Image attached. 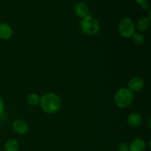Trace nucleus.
Masks as SVG:
<instances>
[{
    "instance_id": "39448f33",
    "label": "nucleus",
    "mask_w": 151,
    "mask_h": 151,
    "mask_svg": "<svg viewBox=\"0 0 151 151\" xmlns=\"http://www.w3.org/2000/svg\"><path fill=\"white\" fill-rule=\"evenodd\" d=\"M13 131L19 135H25L29 131V125L24 119H16L13 123Z\"/></svg>"
},
{
    "instance_id": "a211bd4d",
    "label": "nucleus",
    "mask_w": 151,
    "mask_h": 151,
    "mask_svg": "<svg viewBox=\"0 0 151 151\" xmlns=\"http://www.w3.org/2000/svg\"><path fill=\"white\" fill-rule=\"evenodd\" d=\"M134 1H135L137 3V4H140V5H141V4H143V3L147 1V0H134Z\"/></svg>"
},
{
    "instance_id": "20e7f679",
    "label": "nucleus",
    "mask_w": 151,
    "mask_h": 151,
    "mask_svg": "<svg viewBox=\"0 0 151 151\" xmlns=\"http://www.w3.org/2000/svg\"><path fill=\"white\" fill-rule=\"evenodd\" d=\"M119 32L124 38H132L136 32V25L134 20L128 17L123 18L119 24Z\"/></svg>"
},
{
    "instance_id": "4468645a",
    "label": "nucleus",
    "mask_w": 151,
    "mask_h": 151,
    "mask_svg": "<svg viewBox=\"0 0 151 151\" xmlns=\"http://www.w3.org/2000/svg\"><path fill=\"white\" fill-rule=\"evenodd\" d=\"M133 41L134 44H137V46H141L144 44L145 42V36L142 33L139 32H135L134 35L132 36Z\"/></svg>"
},
{
    "instance_id": "9b49d317",
    "label": "nucleus",
    "mask_w": 151,
    "mask_h": 151,
    "mask_svg": "<svg viewBox=\"0 0 151 151\" xmlns=\"http://www.w3.org/2000/svg\"><path fill=\"white\" fill-rule=\"evenodd\" d=\"M150 19L148 17H142L137 22L136 28L140 32H145L150 28Z\"/></svg>"
},
{
    "instance_id": "f03ea898",
    "label": "nucleus",
    "mask_w": 151,
    "mask_h": 151,
    "mask_svg": "<svg viewBox=\"0 0 151 151\" xmlns=\"http://www.w3.org/2000/svg\"><path fill=\"white\" fill-rule=\"evenodd\" d=\"M134 100V93L128 88H121L114 95V103L120 109H125L131 106Z\"/></svg>"
},
{
    "instance_id": "6e6552de",
    "label": "nucleus",
    "mask_w": 151,
    "mask_h": 151,
    "mask_svg": "<svg viewBox=\"0 0 151 151\" xmlns=\"http://www.w3.org/2000/svg\"><path fill=\"white\" fill-rule=\"evenodd\" d=\"M13 35V29L9 24L0 23V39L7 40Z\"/></svg>"
},
{
    "instance_id": "2eb2a0df",
    "label": "nucleus",
    "mask_w": 151,
    "mask_h": 151,
    "mask_svg": "<svg viewBox=\"0 0 151 151\" xmlns=\"http://www.w3.org/2000/svg\"><path fill=\"white\" fill-rule=\"evenodd\" d=\"M117 151H129V145L125 142H122L118 145Z\"/></svg>"
},
{
    "instance_id": "ddd939ff",
    "label": "nucleus",
    "mask_w": 151,
    "mask_h": 151,
    "mask_svg": "<svg viewBox=\"0 0 151 151\" xmlns=\"http://www.w3.org/2000/svg\"><path fill=\"white\" fill-rule=\"evenodd\" d=\"M41 97L36 93H31L27 97V102L31 106H36L40 104Z\"/></svg>"
},
{
    "instance_id": "423d86ee",
    "label": "nucleus",
    "mask_w": 151,
    "mask_h": 151,
    "mask_svg": "<svg viewBox=\"0 0 151 151\" xmlns=\"http://www.w3.org/2000/svg\"><path fill=\"white\" fill-rule=\"evenodd\" d=\"M128 86L131 91H139L144 88L145 81L140 77H134L128 81Z\"/></svg>"
},
{
    "instance_id": "7ed1b4c3",
    "label": "nucleus",
    "mask_w": 151,
    "mask_h": 151,
    "mask_svg": "<svg viewBox=\"0 0 151 151\" xmlns=\"http://www.w3.org/2000/svg\"><path fill=\"white\" fill-rule=\"evenodd\" d=\"M81 30L87 35H94L100 30V23L91 15L83 18L81 22Z\"/></svg>"
},
{
    "instance_id": "dca6fc26",
    "label": "nucleus",
    "mask_w": 151,
    "mask_h": 151,
    "mask_svg": "<svg viewBox=\"0 0 151 151\" xmlns=\"http://www.w3.org/2000/svg\"><path fill=\"white\" fill-rule=\"evenodd\" d=\"M4 104L2 99L0 97V116L4 114Z\"/></svg>"
},
{
    "instance_id": "1a4fd4ad",
    "label": "nucleus",
    "mask_w": 151,
    "mask_h": 151,
    "mask_svg": "<svg viewBox=\"0 0 151 151\" xmlns=\"http://www.w3.org/2000/svg\"><path fill=\"white\" fill-rule=\"evenodd\" d=\"M145 142L139 138L133 140L129 145V151H145Z\"/></svg>"
},
{
    "instance_id": "6ab92c4d",
    "label": "nucleus",
    "mask_w": 151,
    "mask_h": 151,
    "mask_svg": "<svg viewBox=\"0 0 151 151\" xmlns=\"http://www.w3.org/2000/svg\"><path fill=\"white\" fill-rule=\"evenodd\" d=\"M0 23H1V20H0Z\"/></svg>"
},
{
    "instance_id": "f8f14e48",
    "label": "nucleus",
    "mask_w": 151,
    "mask_h": 151,
    "mask_svg": "<svg viewBox=\"0 0 151 151\" xmlns=\"http://www.w3.org/2000/svg\"><path fill=\"white\" fill-rule=\"evenodd\" d=\"M19 149V143L16 139H12L7 141L4 144V151H18Z\"/></svg>"
},
{
    "instance_id": "0eeeda50",
    "label": "nucleus",
    "mask_w": 151,
    "mask_h": 151,
    "mask_svg": "<svg viewBox=\"0 0 151 151\" xmlns=\"http://www.w3.org/2000/svg\"><path fill=\"white\" fill-rule=\"evenodd\" d=\"M74 11H75V15L78 17L82 18V19L88 16V15H91L88 4L85 2H83V1L77 3L76 5L75 6V8H74Z\"/></svg>"
},
{
    "instance_id": "9d476101",
    "label": "nucleus",
    "mask_w": 151,
    "mask_h": 151,
    "mask_svg": "<svg viewBox=\"0 0 151 151\" xmlns=\"http://www.w3.org/2000/svg\"><path fill=\"white\" fill-rule=\"evenodd\" d=\"M142 116L138 113H132L128 116L127 122L132 127H139L142 124Z\"/></svg>"
},
{
    "instance_id": "f3484780",
    "label": "nucleus",
    "mask_w": 151,
    "mask_h": 151,
    "mask_svg": "<svg viewBox=\"0 0 151 151\" xmlns=\"http://www.w3.org/2000/svg\"><path fill=\"white\" fill-rule=\"evenodd\" d=\"M141 7L142 8L144 9V10H147V9H148L149 7H150V4H149L148 1H146V2L143 3V4H141Z\"/></svg>"
},
{
    "instance_id": "f257e3e1",
    "label": "nucleus",
    "mask_w": 151,
    "mask_h": 151,
    "mask_svg": "<svg viewBox=\"0 0 151 151\" xmlns=\"http://www.w3.org/2000/svg\"><path fill=\"white\" fill-rule=\"evenodd\" d=\"M40 105L46 114H52L60 110L61 107V100L55 93H46L41 97Z\"/></svg>"
}]
</instances>
